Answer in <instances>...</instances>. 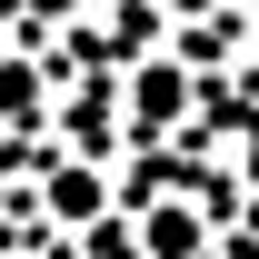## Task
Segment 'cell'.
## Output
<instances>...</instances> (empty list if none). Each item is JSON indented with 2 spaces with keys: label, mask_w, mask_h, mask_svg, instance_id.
<instances>
[{
  "label": "cell",
  "mask_w": 259,
  "mask_h": 259,
  "mask_svg": "<svg viewBox=\"0 0 259 259\" xmlns=\"http://www.w3.org/2000/svg\"><path fill=\"white\" fill-rule=\"evenodd\" d=\"M50 209H60V220H90V209H100V180H90V169H60V180H50Z\"/></svg>",
  "instance_id": "cell-2"
},
{
  "label": "cell",
  "mask_w": 259,
  "mask_h": 259,
  "mask_svg": "<svg viewBox=\"0 0 259 259\" xmlns=\"http://www.w3.org/2000/svg\"><path fill=\"white\" fill-rule=\"evenodd\" d=\"M140 239H150V249H199V220H190V209H150Z\"/></svg>",
  "instance_id": "cell-3"
},
{
  "label": "cell",
  "mask_w": 259,
  "mask_h": 259,
  "mask_svg": "<svg viewBox=\"0 0 259 259\" xmlns=\"http://www.w3.org/2000/svg\"><path fill=\"white\" fill-rule=\"evenodd\" d=\"M180 100H190V80H180V70H140V90H130V110H140V120H180Z\"/></svg>",
  "instance_id": "cell-1"
},
{
  "label": "cell",
  "mask_w": 259,
  "mask_h": 259,
  "mask_svg": "<svg viewBox=\"0 0 259 259\" xmlns=\"http://www.w3.org/2000/svg\"><path fill=\"white\" fill-rule=\"evenodd\" d=\"M169 10H209V0H169Z\"/></svg>",
  "instance_id": "cell-5"
},
{
  "label": "cell",
  "mask_w": 259,
  "mask_h": 259,
  "mask_svg": "<svg viewBox=\"0 0 259 259\" xmlns=\"http://www.w3.org/2000/svg\"><path fill=\"white\" fill-rule=\"evenodd\" d=\"M249 190H259V150H249Z\"/></svg>",
  "instance_id": "cell-6"
},
{
  "label": "cell",
  "mask_w": 259,
  "mask_h": 259,
  "mask_svg": "<svg viewBox=\"0 0 259 259\" xmlns=\"http://www.w3.org/2000/svg\"><path fill=\"white\" fill-rule=\"evenodd\" d=\"M0 110H10V120H30V70H0Z\"/></svg>",
  "instance_id": "cell-4"
}]
</instances>
